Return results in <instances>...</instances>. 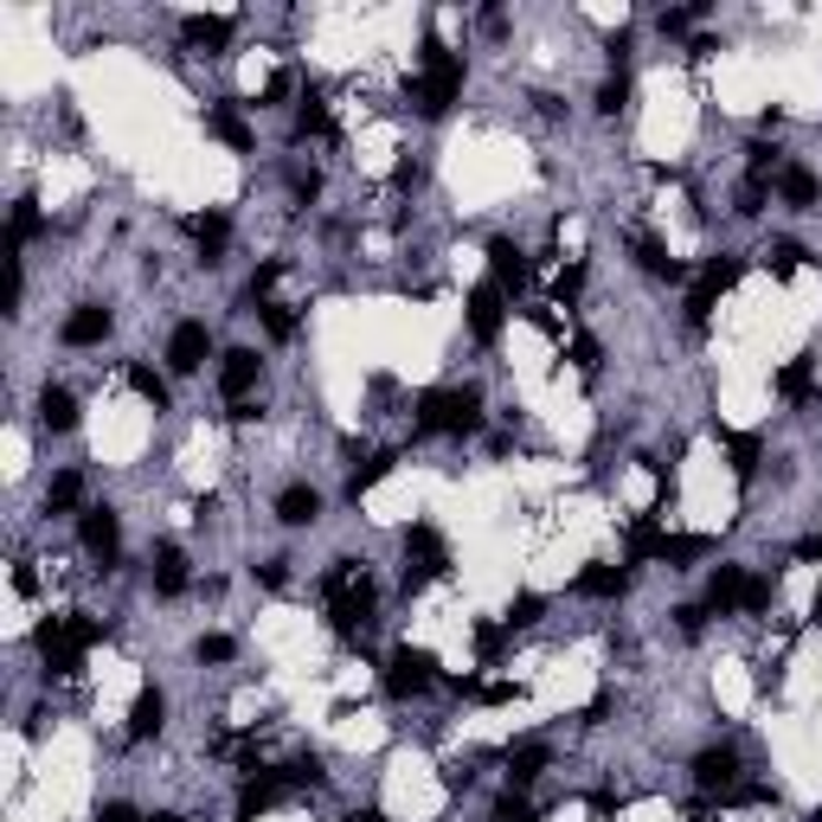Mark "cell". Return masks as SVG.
Here are the masks:
<instances>
[{
	"mask_svg": "<svg viewBox=\"0 0 822 822\" xmlns=\"http://www.w3.org/2000/svg\"><path fill=\"white\" fill-rule=\"evenodd\" d=\"M393 470H399V450H373V457H366V470H353V476H347V501H360L366 488H379Z\"/></svg>",
	"mask_w": 822,
	"mask_h": 822,
	"instance_id": "e575fe53",
	"label": "cell"
},
{
	"mask_svg": "<svg viewBox=\"0 0 822 822\" xmlns=\"http://www.w3.org/2000/svg\"><path fill=\"white\" fill-rule=\"evenodd\" d=\"M251 572H258V585H271V591L289 585V559H264V565H251Z\"/></svg>",
	"mask_w": 822,
	"mask_h": 822,
	"instance_id": "816d5d0a",
	"label": "cell"
},
{
	"mask_svg": "<svg viewBox=\"0 0 822 822\" xmlns=\"http://www.w3.org/2000/svg\"><path fill=\"white\" fill-rule=\"evenodd\" d=\"M341 822H366V817H360V810H353V817H341Z\"/></svg>",
	"mask_w": 822,
	"mask_h": 822,
	"instance_id": "6125c7cd",
	"label": "cell"
},
{
	"mask_svg": "<svg viewBox=\"0 0 822 822\" xmlns=\"http://www.w3.org/2000/svg\"><path fill=\"white\" fill-rule=\"evenodd\" d=\"M39 424L52 431V437H65V431H77V399H71L65 386H39Z\"/></svg>",
	"mask_w": 822,
	"mask_h": 822,
	"instance_id": "f546056e",
	"label": "cell"
},
{
	"mask_svg": "<svg viewBox=\"0 0 822 822\" xmlns=\"http://www.w3.org/2000/svg\"><path fill=\"white\" fill-rule=\"evenodd\" d=\"M810 822H822V810H817V817H810Z\"/></svg>",
	"mask_w": 822,
	"mask_h": 822,
	"instance_id": "be15d7a7",
	"label": "cell"
},
{
	"mask_svg": "<svg viewBox=\"0 0 822 822\" xmlns=\"http://www.w3.org/2000/svg\"><path fill=\"white\" fill-rule=\"evenodd\" d=\"M476 700H488V707H508V700H521V682H482Z\"/></svg>",
	"mask_w": 822,
	"mask_h": 822,
	"instance_id": "f907efd6",
	"label": "cell"
},
{
	"mask_svg": "<svg viewBox=\"0 0 822 822\" xmlns=\"http://www.w3.org/2000/svg\"><path fill=\"white\" fill-rule=\"evenodd\" d=\"M431 682H437V662H431V649H411V643H399V649L386 656V694H393V700H418V694H431Z\"/></svg>",
	"mask_w": 822,
	"mask_h": 822,
	"instance_id": "52a82bcc",
	"label": "cell"
},
{
	"mask_svg": "<svg viewBox=\"0 0 822 822\" xmlns=\"http://www.w3.org/2000/svg\"><path fill=\"white\" fill-rule=\"evenodd\" d=\"M790 559H804V565H822V534H810V540H797V547H790Z\"/></svg>",
	"mask_w": 822,
	"mask_h": 822,
	"instance_id": "9f6ffc18",
	"label": "cell"
},
{
	"mask_svg": "<svg viewBox=\"0 0 822 822\" xmlns=\"http://www.w3.org/2000/svg\"><path fill=\"white\" fill-rule=\"evenodd\" d=\"M630 251H636V264H643V271L662 276V283H682V276H687L682 258H675V251H669L662 238H649V232H636V238H630Z\"/></svg>",
	"mask_w": 822,
	"mask_h": 822,
	"instance_id": "7402d4cb",
	"label": "cell"
},
{
	"mask_svg": "<svg viewBox=\"0 0 822 822\" xmlns=\"http://www.w3.org/2000/svg\"><path fill=\"white\" fill-rule=\"evenodd\" d=\"M578 591H585V598H605V605H616V598L630 591V565H611V559H591V565L578 572Z\"/></svg>",
	"mask_w": 822,
	"mask_h": 822,
	"instance_id": "44dd1931",
	"label": "cell"
},
{
	"mask_svg": "<svg viewBox=\"0 0 822 822\" xmlns=\"http://www.w3.org/2000/svg\"><path fill=\"white\" fill-rule=\"evenodd\" d=\"M276 276H283V258H271V264H258V271H251V302H271Z\"/></svg>",
	"mask_w": 822,
	"mask_h": 822,
	"instance_id": "7dc6e473",
	"label": "cell"
},
{
	"mask_svg": "<svg viewBox=\"0 0 822 822\" xmlns=\"http://www.w3.org/2000/svg\"><path fill=\"white\" fill-rule=\"evenodd\" d=\"M289 797V784L276 777V771H251L245 784H238V822H258V817H271L276 804Z\"/></svg>",
	"mask_w": 822,
	"mask_h": 822,
	"instance_id": "9a60e30c",
	"label": "cell"
},
{
	"mask_svg": "<svg viewBox=\"0 0 822 822\" xmlns=\"http://www.w3.org/2000/svg\"><path fill=\"white\" fill-rule=\"evenodd\" d=\"M258 373H264V360H258L251 347H232V353L219 360V393H225L232 406H245V399L258 393Z\"/></svg>",
	"mask_w": 822,
	"mask_h": 822,
	"instance_id": "5bb4252c",
	"label": "cell"
},
{
	"mask_svg": "<svg viewBox=\"0 0 822 822\" xmlns=\"http://www.w3.org/2000/svg\"><path fill=\"white\" fill-rule=\"evenodd\" d=\"M129 386H136V399L141 406H154V411H174V393H167V379L148 366V360H129Z\"/></svg>",
	"mask_w": 822,
	"mask_h": 822,
	"instance_id": "d6a6232c",
	"label": "cell"
},
{
	"mask_svg": "<svg viewBox=\"0 0 822 822\" xmlns=\"http://www.w3.org/2000/svg\"><path fill=\"white\" fill-rule=\"evenodd\" d=\"M194 656H200V662H232V656H238V643H232V636H200V643H194Z\"/></svg>",
	"mask_w": 822,
	"mask_h": 822,
	"instance_id": "c3c4849f",
	"label": "cell"
},
{
	"mask_svg": "<svg viewBox=\"0 0 822 822\" xmlns=\"http://www.w3.org/2000/svg\"><path fill=\"white\" fill-rule=\"evenodd\" d=\"M694 20H707V0H694V7H669V13H656V33L662 39H682Z\"/></svg>",
	"mask_w": 822,
	"mask_h": 822,
	"instance_id": "f35d334b",
	"label": "cell"
},
{
	"mask_svg": "<svg viewBox=\"0 0 822 822\" xmlns=\"http://www.w3.org/2000/svg\"><path fill=\"white\" fill-rule=\"evenodd\" d=\"M623 103H630V71H611V77L598 84V110H605V116H616Z\"/></svg>",
	"mask_w": 822,
	"mask_h": 822,
	"instance_id": "b9f144b4",
	"label": "cell"
},
{
	"mask_svg": "<svg viewBox=\"0 0 822 822\" xmlns=\"http://www.w3.org/2000/svg\"><path fill=\"white\" fill-rule=\"evenodd\" d=\"M161 726H167V694H161V687L148 682L136 694V707H129V739H154V733H161Z\"/></svg>",
	"mask_w": 822,
	"mask_h": 822,
	"instance_id": "cb8c5ba5",
	"label": "cell"
},
{
	"mask_svg": "<svg viewBox=\"0 0 822 822\" xmlns=\"http://www.w3.org/2000/svg\"><path fill=\"white\" fill-rule=\"evenodd\" d=\"M77 540H84V552L110 572V565L123 559V521H116V508H84V514H77Z\"/></svg>",
	"mask_w": 822,
	"mask_h": 822,
	"instance_id": "ba28073f",
	"label": "cell"
},
{
	"mask_svg": "<svg viewBox=\"0 0 822 822\" xmlns=\"http://www.w3.org/2000/svg\"><path fill=\"white\" fill-rule=\"evenodd\" d=\"M187 232H194V245H200V264L212 271V264L225 258V245H232V219H225V212H200V219H187Z\"/></svg>",
	"mask_w": 822,
	"mask_h": 822,
	"instance_id": "603a6c76",
	"label": "cell"
},
{
	"mask_svg": "<svg viewBox=\"0 0 822 822\" xmlns=\"http://www.w3.org/2000/svg\"><path fill=\"white\" fill-rule=\"evenodd\" d=\"M764 200H771V180H752V174H746V187H739V205H733V212H739V219H758Z\"/></svg>",
	"mask_w": 822,
	"mask_h": 822,
	"instance_id": "ee69618b",
	"label": "cell"
},
{
	"mask_svg": "<svg viewBox=\"0 0 822 822\" xmlns=\"http://www.w3.org/2000/svg\"><path fill=\"white\" fill-rule=\"evenodd\" d=\"M90 822H148V817H136V804H103Z\"/></svg>",
	"mask_w": 822,
	"mask_h": 822,
	"instance_id": "11a10c76",
	"label": "cell"
},
{
	"mask_svg": "<svg viewBox=\"0 0 822 822\" xmlns=\"http://www.w3.org/2000/svg\"><path fill=\"white\" fill-rule=\"evenodd\" d=\"M771 393H777L784 406H804V399L817 393V353H797V360H784V366H777V379H771Z\"/></svg>",
	"mask_w": 822,
	"mask_h": 822,
	"instance_id": "d6986e66",
	"label": "cell"
},
{
	"mask_svg": "<svg viewBox=\"0 0 822 822\" xmlns=\"http://www.w3.org/2000/svg\"><path fill=\"white\" fill-rule=\"evenodd\" d=\"M488 271H495V289H501V296H521L527 276H534V258H527L514 238H488Z\"/></svg>",
	"mask_w": 822,
	"mask_h": 822,
	"instance_id": "30bf717a",
	"label": "cell"
},
{
	"mask_svg": "<svg viewBox=\"0 0 822 822\" xmlns=\"http://www.w3.org/2000/svg\"><path fill=\"white\" fill-rule=\"evenodd\" d=\"M205 136H219L232 154H251V148H258V129L245 123L238 103H212V110H205Z\"/></svg>",
	"mask_w": 822,
	"mask_h": 822,
	"instance_id": "2e32d148",
	"label": "cell"
},
{
	"mask_svg": "<svg viewBox=\"0 0 822 822\" xmlns=\"http://www.w3.org/2000/svg\"><path fill=\"white\" fill-rule=\"evenodd\" d=\"M707 552H713V540H707V534H662V552H656V565L682 572V565H694V559H707Z\"/></svg>",
	"mask_w": 822,
	"mask_h": 822,
	"instance_id": "1f68e13d",
	"label": "cell"
},
{
	"mask_svg": "<svg viewBox=\"0 0 822 822\" xmlns=\"http://www.w3.org/2000/svg\"><path fill=\"white\" fill-rule=\"evenodd\" d=\"M33 585H39V578H33V565H13V591H20V598H33Z\"/></svg>",
	"mask_w": 822,
	"mask_h": 822,
	"instance_id": "680465c9",
	"label": "cell"
},
{
	"mask_svg": "<svg viewBox=\"0 0 822 822\" xmlns=\"http://www.w3.org/2000/svg\"><path fill=\"white\" fill-rule=\"evenodd\" d=\"M572 366H578V373H598V366H605V347L591 341V335H572Z\"/></svg>",
	"mask_w": 822,
	"mask_h": 822,
	"instance_id": "bcb514c9",
	"label": "cell"
},
{
	"mask_svg": "<svg viewBox=\"0 0 822 822\" xmlns=\"http://www.w3.org/2000/svg\"><path fill=\"white\" fill-rule=\"evenodd\" d=\"M205 353H212V328L205 322H174V335H167V373H200Z\"/></svg>",
	"mask_w": 822,
	"mask_h": 822,
	"instance_id": "7c38bea8",
	"label": "cell"
},
{
	"mask_svg": "<svg viewBox=\"0 0 822 822\" xmlns=\"http://www.w3.org/2000/svg\"><path fill=\"white\" fill-rule=\"evenodd\" d=\"M322 598H328V623H335L341 636H360V623L373 616V598H379L366 559H335L328 578H322Z\"/></svg>",
	"mask_w": 822,
	"mask_h": 822,
	"instance_id": "3957f363",
	"label": "cell"
},
{
	"mask_svg": "<svg viewBox=\"0 0 822 822\" xmlns=\"http://www.w3.org/2000/svg\"><path fill=\"white\" fill-rule=\"evenodd\" d=\"M508 636H514L508 623H488V616H482L476 623V656L482 662H501V643H508Z\"/></svg>",
	"mask_w": 822,
	"mask_h": 822,
	"instance_id": "60d3db41",
	"label": "cell"
},
{
	"mask_svg": "<svg viewBox=\"0 0 822 822\" xmlns=\"http://www.w3.org/2000/svg\"><path fill=\"white\" fill-rule=\"evenodd\" d=\"M148 822H187V817H174V810H161V817H148Z\"/></svg>",
	"mask_w": 822,
	"mask_h": 822,
	"instance_id": "94428289",
	"label": "cell"
},
{
	"mask_svg": "<svg viewBox=\"0 0 822 822\" xmlns=\"http://www.w3.org/2000/svg\"><path fill=\"white\" fill-rule=\"evenodd\" d=\"M463 322H470V335H476L482 347H495L501 341V322H508V296H501L495 283H476L470 302H463Z\"/></svg>",
	"mask_w": 822,
	"mask_h": 822,
	"instance_id": "9c48e42d",
	"label": "cell"
},
{
	"mask_svg": "<svg viewBox=\"0 0 822 822\" xmlns=\"http://www.w3.org/2000/svg\"><path fill=\"white\" fill-rule=\"evenodd\" d=\"M418 180H424V167H418V161H399V167H393V187H418Z\"/></svg>",
	"mask_w": 822,
	"mask_h": 822,
	"instance_id": "6f0895ef",
	"label": "cell"
},
{
	"mask_svg": "<svg viewBox=\"0 0 822 822\" xmlns=\"http://www.w3.org/2000/svg\"><path fill=\"white\" fill-rule=\"evenodd\" d=\"M707 605H682V611H675V623H682V636H700V630H707Z\"/></svg>",
	"mask_w": 822,
	"mask_h": 822,
	"instance_id": "f5cc1de1",
	"label": "cell"
},
{
	"mask_svg": "<svg viewBox=\"0 0 822 822\" xmlns=\"http://www.w3.org/2000/svg\"><path fill=\"white\" fill-rule=\"evenodd\" d=\"M547 764H552V746H547V739H521V746H508V784H514V790H527V784H534Z\"/></svg>",
	"mask_w": 822,
	"mask_h": 822,
	"instance_id": "d4e9b609",
	"label": "cell"
},
{
	"mask_svg": "<svg viewBox=\"0 0 822 822\" xmlns=\"http://www.w3.org/2000/svg\"><path fill=\"white\" fill-rule=\"evenodd\" d=\"M283 97H289V71H276L271 84H264V90H258V110H276V103H283Z\"/></svg>",
	"mask_w": 822,
	"mask_h": 822,
	"instance_id": "db71d44e",
	"label": "cell"
},
{
	"mask_svg": "<svg viewBox=\"0 0 822 822\" xmlns=\"http://www.w3.org/2000/svg\"><path fill=\"white\" fill-rule=\"evenodd\" d=\"M154 591L161 598H180L187 591V552L174 540H154Z\"/></svg>",
	"mask_w": 822,
	"mask_h": 822,
	"instance_id": "f1b7e54d",
	"label": "cell"
},
{
	"mask_svg": "<svg viewBox=\"0 0 822 822\" xmlns=\"http://www.w3.org/2000/svg\"><path fill=\"white\" fill-rule=\"evenodd\" d=\"M771 605H777V578H746V605H739V611H746V616H764Z\"/></svg>",
	"mask_w": 822,
	"mask_h": 822,
	"instance_id": "7bdbcfd3",
	"label": "cell"
},
{
	"mask_svg": "<svg viewBox=\"0 0 822 822\" xmlns=\"http://www.w3.org/2000/svg\"><path fill=\"white\" fill-rule=\"evenodd\" d=\"M540 616H547V598H540V591H514L508 611H501V623H508V630H527V623H540Z\"/></svg>",
	"mask_w": 822,
	"mask_h": 822,
	"instance_id": "8d00e7d4",
	"label": "cell"
},
{
	"mask_svg": "<svg viewBox=\"0 0 822 822\" xmlns=\"http://www.w3.org/2000/svg\"><path fill=\"white\" fill-rule=\"evenodd\" d=\"M694 784H700L707 797H726V790L739 784V746H707V752H694Z\"/></svg>",
	"mask_w": 822,
	"mask_h": 822,
	"instance_id": "8fae6325",
	"label": "cell"
},
{
	"mask_svg": "<svg viewBox=\"0 0 822 822\" xmlns=\"http://www.w3.org/2000/svg\"><path fill=\"white\" fill-rule=\"evenodd\" d=\"M39 232H46V219H39V200H33V194H20V200H13V212H7V258H20V251H26V245L39 238Z\"/></svg>",
	"mask_w": 822,
	"mask_h": 822,
	"instance_id": "484cf974",
	"label": "cell"
},
{
	"mask_svg": "<svg viewBox=\"0 0 822 822\" xmlns=\"http://www.w3.org/2000/svg\"><path fill=\"white\" fill-rule=\"evenodd\" d=\"M296 141H328L335 136V116H328V97L322 90H302V103H296Z\"/></svg>",
	"mask_w": 822,
	"mask_h": 822,
	"instance_id": "4316f807",
	"label": "cell"
},
{
	"mask_svg": "<svg viewBox=\"0 0 822 822\" xmlns=\"http://www.w3.org/2000/svg\"><path fill=\"white\" fill-rule=\"evenodd\" d=\"M720 444H726V463H733V476L752 482L758 463H764V437H758V431H720Z\"/></svg>",
	"mask_w": 822,
	"mask_h": 822,
	"instance_id": "83f0119b",
	"label": "cell"
},
{
	"mask_svg": "<svg viewBox=\"0 0 822 822\" xmlns=\"http://www.w3.org/2000/svg\"><path fill=\"white\" fill-rule=\"evenodd\" d=\"M810 623L822 630V585H817V598H810Z\"/></svg>",
	"mask_w": 822,
	"mask_h": 822,
	"instance_id": "91938a15",
	"label": "cell"
},
{
	"mask_svg": "<svg viewBox=\"0 0 822 822\" xmlns=\"http://www.w3.org/2000/svg\"><path fill=\"white\" fill-rule=\"evenodd\" d=\"M418 431L476 437L482 431V393L476 386H431V393H418Z\"/></svg>",
	"mask_w": 822,
	"mask_h": 822,
	"instance_id": "277c9868",
	"label": "cell"
},
{
	"mask_svg": "<svg viewBox=\"0 0 822 822\" xmlns=\"http://www.w3.org/2000/svg\"><path fill=\"white\" fill-rule=\"evenodd\" d=\"M289 194H296L302 205L322 200V174H315V167H296V174H289Z\"/></svg>",
	"mask_w": 822,
	"mask_h": 822,
	"instance_id": "681fc988",
	"label": "cell"
},
{
	"mask_svg": "<svg viewBox=\"0 0 822 822\" xmlns=\"http://www.w3.org/2000/svg\"><path fill=\"white\" fill-rule=\"evenodd\" d=\"M258 322H264L271 341H296V315H289L283 302H258Z\"/></svg>",
	"mask_w": 822,
	"mask_h": 822,
	"instance_id": "ab89813d",
	"label": "cell"
},
{
	"mask_svg": "<svg viewBox=\"0 0 822 822\" xmlns=\"http://www.w3.org/2000/svg\"><path fill=\"white\" fill-rule=\"evenodd\" d=\"M777 200L790 205V212H810V205L822 200L817 167H804V161H784V167H777Z\"/></svg>",
	"mask_w": 822,
	"mask_h": 822,
	"instance_id": "e0dca14e",
	"label": "cell"
},
{
	"mask_svg": "<svg viewBox=\"0 0 822 822\" xmlns=\"http://www.w3.org/2000/svg\"><path fill=\"white\" fill-rule=\"evenodd\" d=\"M110 328H116V315L103 309V302H77L65 315V328H59V341L65 347H103L110 341Z\"/></svg>",
	"mask_w": 822,
	"mask_h": 822,
	"instance_id": "4fadbf2b",
	"label": "cell"
},
{
	"mask_svg": "<svg viewBox=\"0 0 822 822\" xmlns=\"http://www.w3.org/2000/svg\"><path fill=\"white\" fill-rule=\"evenodd\" d=\"M289 790H315V784H328V771H322V752H296L283 771H276Z\"/></svg>",
	"mask_w": 822,
	"mask_h": 822,
	"instance_id": "d590c367",
	"label": "cell"
},
{
	"mask_svg": "<svg viewBox=\"0 0 822 822\" xmlns=\"http://www.w3.org/2000/svg\"><path fill=\"white\" fill-rule=\"evenodd\" d=\"M578 289H585V264H565V271H559V283H552L559 309H572V302H578Z\"/></svg>",
	"mask_w": 822,
	"mask_h": 822,
	"instance_id": "f6af8a7d",
	"label": "cell"
},
{
	"mask_svg": "<svg viewBox=\"0 0 822 822\" xmlns=\"http://www.w3.org/2000/svg\"><path fill=\"white\" fill-rule=\"evenodd\" d=\"M431 578H450V547H444V534L431 521H411L406 527V598L424 591Z\"/></svg>",
	"mask_w": 822,
	"mask_h": 822,
	"instance_id": "5b68a950",
	"label": "cell"
},
{
	"mask_svg": "<svg viewBox=\"0 0 822 822\" xmlns=\"http://www.w3.org/2000/svg\"><path fill=\"white\" fill-rule=\"evenodd\" d=\"M97 643H110V623H97V616H46L33 630V649L46 656V675L52 682H71Z\"/></svg>",
	"mask_w": 822,
	"mask_h": 822,
	"instance_id": "6da1fadb",
	"label": "cell"
},
{
	"mask_svg": "<svg viewBox=\"0 0 822 822\" xmlns=\"http://www.w3.org/2000/svg\"><path fill=\"white\" fill-rule=\"evenodd\" d=\"M764 264H771V276H777V283H790V276L804 271V245H797V238H777V245L764 251Z\"/></svg>",
	"mask_w": 822,
	"mask_h": 822,
	"instance_id": "74e56055",
	"label": "cell"
},
{
	"mask_svg": "<svg viewBox=\"0 0 822 822\" xmlns=\"http://www.w3.org/2000/svg\"><path fill=\"white\" fill-rule=\"evenodd\" d=\"M739 271H746V258H739V251H720V258H707V264H700L694 289H687V328H707L713 302H720V296L739 283Z\"/></svg>",
	"mask_w": 822,
	"mask_h": 822,
	"instance_id": "8992f818",
	"label": "cell"
},
{
	"mask_svg": "<svg viewBox=\"0 0 822 822\" xmlns=\"http://www.w3.org/2000/svg\"><path fill=\"white\" fill-rule=\"evenodd\" d=\"M232 33H238V20H225V13H187V20H180V39L200 46V52H225Z\"/></svg>",
	"mask_w": 822,
	"mask_h": 822,
	"instance_id": "ffe728a7",
	"label": "cell"
},
{
	"mask_svg": "<svg viewBox=\"0 0 822 822\" xmlns=\"http://www.w3.org/2000/svg\"><path fill=\"white\" fill-rule=\"evenodd\" d=\"M463 52H450L444 39H431L424 33V46H418V84H411V103H418V116L424 123H437V116H450V103L463 97Z\"/></svg>",
	"mask_w": 822,
	"mask_h": 822,
	"instance_id": "7a4b0ae2",
	"label": "cell"
},
{
	"mask_svg": "<svg viewBox=\"0 0 822 822\" xmlns=\"http://www.w3.org/2000/svg\"><path fill=\"white\" fill-rule=\"evenodd\" d=\"M315 514H322V495H315L309 482H289V488L276 495V521H283V527H309Z\"/></svg>",
	"mask_w": 822,
	"mask_h": 822,
	"instance_id": "4dcf8cb0",
	"label": "cell"
},
{
	"mask_svg": "<svg viewBox=\"0 0 822 822\" xmlns=\"http://www.w3.org/2000/svg\"><path fill=\"white\" fill-rule=\"evenodd\" d=\"M84 508V476L77 470H59L46 482V514H77Z\"/></svg>",
	"mask_w": 822,
	"mask_h": 822,
	"instance_id": "836d02e7",
	"label": "cell"
},
{
	"mask_svg": "<svg viewBox=\"0 0 822 822\" xmlns=\"http://www.w3.org/2000/svg\"><path fill=\"white\" fill-rule=\"evenodd\" d=\"M746 565H713V578H707V611L713 616H733L739 605H746Z\"/></svg>",
	"mask_w": 822,
	"mask_h": 822,
	"instance_id": "ac0fdd59",
	"label": "cell"
}]
</instances>
